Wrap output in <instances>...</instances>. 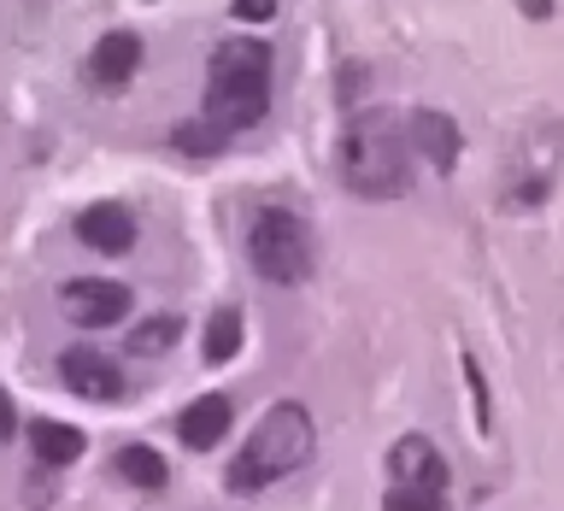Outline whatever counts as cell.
Segmentation results:
<instances>
[{"label": "cell", "mask_w": 564, "mask_h": 511, "mask_svg": "<svg viewBox=\"0 0 564 511\" xmlns=\"http://www.w3.org/2000/svg\"><path fill=\"white\" fill-rule=\"evenodd\" d=\"M388 470H394V482H405V488H430V493L447 488V458L435 453L430 435H405V441H394V453H388Z\"/></svg>", "instance_id": "obj_7"}, {"label": "cell", "mask_w": 564, "mask_h": 511, "mask_svg": "<svg viewBox=\"0 0 564 511\" xmlns=\"http://www.w3.org/2000/svg\"><path fill=\"white\" fill-rule=\"evenodd\" d=\"M264 112H271V47L253 35H229L206 65V118L236 135L253 130Z\"/></svg>", "instance_id": "obj_2"}, {"label": "cell", "mask_w": 564, "mask_h": 511, "mask_svg": "<svg viewBox=\"0 0 564 511\" xmlns=\"http://www.w3.org/2000/svg\"><path fill=\"white\" fill-rule=\"evenodd\" d=\"M171 141H176L183 153H218L224 141H229V130H218L212 118H194V123H183V130H176Z\"/></svg>", "instance_id": "obj_16"}, {"label": "cell", "mask_w": 564, "mask_h": 511, "mask_svg": "<svg viewBox=\"0 0 564 511\" xmlns=\"http://www.w3.org/2000/svg\"><path fill=\"white\" fill-rule=\"evenodd\" d=\"M312 447H317V430H312L306 405L282 400V405H271V412L253 423L247 447L236 453V465H229V488L236 493L271 488V482H282V476H294L300 465H306Z\"/></svg>", "instance_id": "obj_3"}, {"label": "cell", "mask_w": 564, "mask_h": 511, "mask_svg": "<svg viewBox=\"0 0 564 511\" xmlns=\"http://www.w3.org/2000/svg\"><path fill=\"white\" fill-rule=\"evenodd\" d=\"M247 259L264 282H306L312 271V236L289 206H264L247 229Z\"/></svg>", "instance_id": "obj_4"}, {"label": "cell", "mask_w": 564, "mask_h": 511, "mask_svg": "<svg viewBox=\"0 0 564 511\" xmlns=\"http://www.w3.org/2000/svg\"><path fill=\"white\" fill-rule=\"evenodd\" d=\"M176 335H183V324L176 317H148L135 335H130V352H141V359H153V352H165L176 347Z\"/></svg>", "instance_id": "obj_15"}, {"label": "cell", "mask_w": 564, "mask_h": 511, "mask_svg": "<svg viewBox=\"0 0 564 511\" xmlns=\"http://www.w3.org/2000/svg\"><path fill=\"white\" fill-rule=\"evenodd\" d=\"M59 377L70 394H83V400H100V405H112L123 394V377H118V365L106 359V352L95 347H70L65 359H59Z\"/></svg>", "instance_id": "obj_6"}, {"label": "cell", "mask_w": 564, "mask_h": 511, "mask_svg": "<svg viewBox=\"0 0 564 511\" xmlns=\"http://www.w3.org/2000/svg\"><path fill=\"white\" fill-rule=\"evenodd\" d=\"M77 236L95 247V253H130L135 247V218L123 206H88L77 218Z\"/></svg>", "instance_id": "obj_11"}, {"label": "cell", "mask_w": 564, "mask_h": 511, "mask_svg": "<svg viewBox=\"0 0 564 511\" xmlns=\"http://www.w3.org/2000/svg\"><path fill=\"white\" fill-rule=\"evenodd\" d=\"M88 70H95V83H106V88L130 83L135 70H141V35H135V30L100 35V42H95V59H88Z\"/></svg>", "instance_id": "obj_10"}, {"label": "cell", "mask_w": 564, "mask_h": 511, "mask_svg": "<svg viewBox=\"0 0 564 511\" xmlns=\"http://www.w3.org/2000/svg\"><path fill=\"white\" fill-rule=\"evenodd\" d=\"M271 12H276V0H236V18H241V24H264Z\"/></svg>", "instance_id": "obj_19"}, {"label": "cell", "mask_w": 564, "mask_h": 511, "mask_svg": "<svg viewBox=\"0 0 564 511\" xmlns=\"http://www.w3.org/2000/svg\"><path fill=\"white\" fill-rule=\"evenodd\" d=\"M30 447H35V458L42 465H70V458H83V430H70V423H53V417H42V423H30Z\"/></svg>", "instance_id": "obj_12"}, {"label": "cell", "mask_w": 564, "mask_h": 511, "mask_svg": "<svg viewBox=\"0 0 564 511\" xmlns=\"http://www.w3.org/2000/svg\"><path fill=\"white\" fill-rule=\"evenodd\" d=\"M341 176L352 194L365 200H394L412 188V130L400 123V112L370 106L352 112L341 130Z\"/></svg>", "instance_id": "obj_1"}, {"label": "cell", "mask_w": 564, "mask_h": 511, "mask_svg": "<svg viewBox=\"0 0 564 511\" xmlns=\"http://www.w3.org/2000/svg\"><path fill=\"white\" fill-rule=\"evenodd\" d=\"M200 347H206V365H229V359H236V347H241V312H236V306H218V312H212Z\"/></svg>", "instance_id": "obj_13"}, {"label": "cell", "mask_w": 564, "mask_h": 511, "mask_svg": "<svg viewBox=\"0 0 564 511\" xmlns=\"http://www.w3.org/2000/svg\"><path fill=\"white\" fill-rule=\"evenodd\" d=\"M412 153L423 159V165H435V171H453L458 165V123L447 112H412Z\"/></svg>", "instance_id": "obj_8"}, {"label": "cell", "mask_w": 564, "mask_h": 511, "mask_svg": "<svg viewBox=\"0 0 564 511\" xmlns=\"http://www.w3.org/2000/svg\"><path fill=\"white\" fill-rule=\"evenodd\" d=\"M118 476H123V482H135V488H148V493H159V488H165V458H159L153 447H123L118 453Z\"/></svg>", "instance_id": "obj_14"}, {"label": "cell", "mask_w": 564, "mask_h": 511, "mask_svg": "<svg viewBox=\"0 0 564 511\" xmlns=\"http://www.w3.org/2000/svg\"><path fill=\"white\" fill-rule=\"evenodd\" d=\"M382 511H441V493H430V488H405V482H394V493L382 500Z\"/></svg>", "instance_id": "obj_17"}, {"label": "cell", "mask_w": 564, "mask_h": 511, "mask_svg": "<svg viewBox=\"0 0 564 511\" xmlns=\"http://www.w3.org/2000/svg\"><path fill=\"white\" fill-rule=\"evenodd\" d=\"M59 306H65L70 324H83V329H112L118 317L130 312V289H123V282H106V276H77L59 289Z\"/></svg>", "instance_id": "obj_5"}, {"label": "cell", "mask_w": 564, "mask_h": 511, "mask_svg": "<svg viewBox=\"0 0 564 511\" xmlns=\"http://www.w3.org/2000/svg\"><path fill=\"white\" fill-rule=\"evenodd\" d=\"M465 382H470V400H476V423L488 430V423H494V412H488V382H482V365H476L470 352H465Z\"/></svg>", "instance_id": "obj_18"}, {"label": "cell", "mask_w": 564, "mask_h": 511, "mask_svg": "<svg viewBox=\"0 0 564 511\" xmlns=\"http://www.w3.org/2000/svg\"><path fill=\"white\" fill-rule=\"evenodd\" d=\"M12 430H18V412H12V394L0 388V441H7Z\"/></svg>", "instance_id": "obj_20"}, {"label": "cell", "mask_w": 564, "mask_h": 511, "mask_svg": "<svg viewBox=\"0 0 564 511\" xmlns=\"http://www.w3.org/2000/svg\"><path fill=\"white\" fill-rule=\"evenodd\" d=\"M229 417H236V405H229L224 394H200V400H188L183 417H176V435H183L194 453H206V447H218V441H224Z\"/></svg>", "instance_id": "obj_9"}]
</instances>
